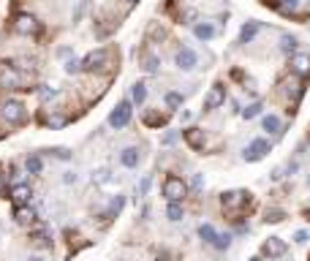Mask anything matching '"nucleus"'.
I'll use <instances>...</instances> for the list:
<instances>
[{
    "mask_svg": "<svg viewBox=\"0 0 310 261\" xmlns=\"http://www.w3.org/2000/svg\"><path fill=\"white\" fill-rule=\"evenodd\" d=\"M0 87L3 90H19L22 87V71L17 63H9V60L0 63Z\"/></svg>",
    "mask_w": 310,
    "mask_h": 261,
    "instance_id": "1",
    "label": "nucleus"
},
{
    "mask_svg": "<svg viewBox=\"0 0 310 261\" xmlns=\"http://www.w3.org/2000/svg\"><path fill=\"white\" fill-rule=\"evenodd\" d=\"M185 193H188V185L182 183L180 177L169 174V177L163 180V196H166V201H182V199H185Z\"/></svg>",
    "mask_w": 310,
    "mask_h": 261,
    "instance_id": "2",
    "label": "nucleus"
},
{
    "mask_svg": "<svg viewBox=\"0 0 310 261\" xmlns=\"http://www.w3.org/2000/svg\"><path fill=\"white\" fill-rule=\"evenodd\" d=\"M38 30H41V22H38L33 14H17L14 17V33H19V36H36Z\"/></svg>",
    "mask_w": 310,
    "mask_h": 261,
    "instance_id": "3",
    "label": "nucleus"
},
{
    "mask_svg": "<svg viewBox=\"0 0 310 261\" xmlns=\"http://www.w3.org/2000/svg\"><path fill=\"white\" fill-rule=\"evenodd\" d=\"M128 123H131V101H120V104L112 109V114H109V125L120 131Z\"/></svg>",
    "mask_w": 310,
    "mask_h": 261,
    "instance_id": "4",
    "label": "nucleus"
},
{
    "mask_svg": "<svg viewBox=\"0 0 310 261\" xmlns=\"http://www.w3.org/2000/svg\"><path fill=\"white\" fill-rule=\"evenodd\" d=\"M0 114H3V120L6 123H11V125H19V123H25V106L19 104V101H6L3 109H0Z\"/></svg>",
    "mask_w": 310,
    "mask_h": 261,
    "instance_id": "5",
    "label": "nucleus"
},
{
    "mask_svg": "<svg viewBox=\"0 0 310 261\" xmlns=\"http://www.w3.org/2000/svg\"><path fill=\"white\" fill-rule=\"evenodd\" d=\"M106 60H109V52L106 49H93L90 54H84L82 71H98V68L106 66Z\"/></svg>",
    "mask_w": 310,
    "mask_h": 261,
    "instance_id": "6",
    "label": "nucleus"
},
{
    "mask_svg": "<svg viewBox=\"0 0 310 261\" xmlns=\"http://www.w3.org/2000/svg\"><path fill=\"white\" fill-rule=\"evenodd\" d=\"M223 104H226V90H223V84H212L210 93L204 96V109H207V112H212V109H218V106H223Z\"/></svg>",
    "mask_w": 310,
    "mask_h": 261,
    "instance_id": "7",
    "label": "nucleus"
},
{
    "mask_svg": "<svg viewBox=\"0 0 310 261\" xmlns=\"http://www.w3.org/2000/svg\"><path fill=\"white\" fill-rule=\"evenodd\" d=\"M267 153H269V141L256 139V141H250V144L245 147V161H248V163H256V161H261Z\"/></svg>",
    "mask_w": 310,
    "mask_h": 261,
    "instance_id": "8",
    "label": "nucleus"
},
{
    "mask_svg": "<svg viewBox=\"0 0 310 261\" xmlns=\"http://www.w3.org/2000/svg\"><path fill=\"white\" fill-rule=\"evenodd\" d=\"M196 66H199V54L193 49H188V46H185V49L177 52V68L180 71H193Z\"/></svg>",
    "mask_w": 310,
    "mask_h": 261,
    "instance_id": "9",
    "label": "nucleus"
},
{
    "mask_svg": "<svg viewBox=\"0 0 310 261\" xmlns=\"http://www.w3.org/2000/svg\"><path fill=\"white\" fill-rule=\"evenodd\" d=\"M261 253L269 256V258H277V256L286 253V242L280 240V237H269V240L264 242V248H261Z\"/></svg>",
    "mask_w": 310,
    "mask_h": 261,
    "instance_id": "10",
    "label": "nucleus"
},
{
    "mask_svg": "<svg viewBox=\"0 0 310 261\" xmlns=\"http://www.w3.org/2000/svg\"><path fill=\"white\" fill-rule=\"evenodd\" d=\"M14 220H17L19 226L36 223V210H33V207H27V204H19V207L14 210Z\"/></svg>",
    "mask_w": 310,
    "mask_h": 261,
    "instance_id": "11",
    "label": "nucleus"
},
{
    "mask_svg": "<svg viewBox=\"0 0 310 261\" xmlns=\"http://www.w3.org/2000/svg\"><path fill=\"white\" fill-rule=\"evenodd\" d=\"M248 191H229V193H223V207H229V210H237L240 204H245L248 201Z\"/></svg>",
    "mask_w": 310,
    "mask_h": 261,
    "instance_id": "12",
    "label": "nucleus"
},
{
    "mask_svg": "<svg viewBox=\"0 0 310 261\" xmlns=\"http://www.w3.org/2000/svg\"><path fill=\"white\" fill-rule=\"evenodd\" d=\"M139 161H142V153H139L136 147H125L123 153H120V163L125 166V169H136Z\"/></svg>",
    "mask_w": 310,
    "mask_h": 261,
    "instance_id": "13",
    "label": "nucleus"
},
{
    "mask_svg": "<svg viewBox=\"0 0 310 261\" xmlns=\"http://www.w3.org/2000/svg\"><path fill=\"white\" fill-rule=\"evenodd\" d=\"M291 71L297 76H307L310 74V54H294L291 57Z\"/></svg>",
    "mask_w": 310,
    "mask_h": 261,
    "instance_id": "14",
    "label": "nucleus"
},
{
    "mask_svg": "<svg viewBox=\"0 0 310 261\" xmlns=\"http://www.w3.org/2000/svg\"><path fill=\"white\" fill-rule=\"evenodd\" d=\"M30 196H33V191H30V185L19 183V185H14V191H11V196H9V199H11V201L19 207V204H27V201H30Z\"/></svg>",
    "mask_w": 310,
    "mask_h": 261,
    "instance_id": "15",
    "label": "nucleus"
},
{
    "mask_svg": "<svg viewBox=\"0 0 310 261\" xmlns=\"http://www.w3.org/2000/svg\"><path fill=\"white\" fill-rule=\"evenodd\" d=\"M185 141L193 150H202L204 147V131H199V128H188L185 131Z\"/></svg>",
    "mask_w": 310,
    "mask_h": 261,
    "instance_id": "16",
    "label": "nucleus"
},
{
    "mask_svg": "<svg viewBox=\"0 0 310 261\" xmlns=\"http://www.w3.org/2000/svg\"><path fill=\"white\" fill-rule=\"evenodd\" d=\"M256 33H259V22H248V25L240 30V44H250L253 38H256Z\"/></svg>",
    "mask_w": 310,
    "mask_h": 261,
    "instance_id": "17",
    "label": "nucleus"
},
{
    "mask_svg": "<svg viewBox=\"0 0 310 261\" xmlns=\"http://www.w3.org/2000/svg\"><path fill=\"white\" fill-rule=\"evenodd\" d=\"M182 215H185V212H182V204L180 201H169V207H166V218H169L172 223H177V220H182Z\"/></svg>",
    "mask_w": 310,
    "mask_h": 261,
    "instance_id": "18",
    "label": "nucleus"
},
{
    "mask_svg": "<svg viewBox=\"0 0 310 261\" xmlns=\"http://www.w3.org/2000/svg\"><path fill=\"white\" fill-rule=\"evenodd\" d=\"M25 169H27L30 174H41V171H44V161H41V155H27Z\"/></svg>",
    "mask_w": 310,
    "mask_h": 261,
    "instance_id": "19",
    "label": "nucleus"
},
{
    "mask_svg": "<svg viewBox=\"0 0 310 261\" xmlns=\"http://www.w3.org/2000/svg\"><path fill=\"white\" fill-rule=\"evenodd\" d=\"M93 183H95V185H106V183H112V171H109L106 166L95 169V171H93Z\"/></svg>",
    "mask_w": 310,
    "mask_h": 261,
    "instance_id": "20",
    "label": "nucleus"
},
{
    "mask_svg": "<svg viewBox=\"0 0 310 261\" xmlns=\"http://www.w3.org/2000/svg\"><path fill=\"white\" fill-rule=\"evenodd\" d=\"M193 33H196V38H202V41H210V38L215 36V27H212L210 22H204V25H196Z\"/></svg>",
    "mask_w": 310,
    "mask_h": 261,
    "instance_id": "21",
    "label": "nucleus"
},
{
    "mask_svg": "<svg viewBox=\"0 0 310 261\" xmlns=\"http://www.w3.org/2000/svg\"><path fill=\"white\" fill-rule=\"evenodd\" d=\"M199 237H202L207 245H212V242H215V237H218V231L210 223H202V226H199Z\"/></svg>",
    "mask_w": 310,
    "mask_h": 261,
    "instance_id": "22",
    "label": "nucleus"
},
{
    "mask_svg": "<svg viewBox=\"0 0 310 261\" xmlns=\"http://www.w3.org/2000/svg\"><path fill=\"white\" fill-rule=\"evenodd\" d=\"M131 98H133V104H145V98H147V87L142 84V82H136L131 87Z\"/></svg>",
    "mask_w": 310,
    "mask_h": 261,
    "instance_id": "23",
    "label": "nucleus"
},
{
    "mask_svg": "<svg viewBox=\"0 0 310 261\" xmlns=\"http://www.w3.org/2000/svg\"><path fill=\"white\" fill-rule=\"evenodd\" d=\"M297 46H299V41H297L294 36H283V38H280V49H283L286 54L297 52Z\"/></svg>",
    "mask_w": 310,
    "mask_h": 261,
    "instance_id": "24",
    "label": "nucleus"
},
{
    "mask_svg": "<svg viewBox=\"0 0 310 261\" xmlns=\"http://www.w3.org/2000/svg\"><path fill=\"white\" fill-rule=\"evenodd\" d=\"M261 125H264V131H269V133H280V120H277L275 114H267Z\"/></svg>",
    "mask_w": 310,
    "mask_h": 261,
    "instance_id": "25",
    "label": "nucleus"
},
{
    "mask_svg": "<svg viewBox=\"0 0 310 261\" xmlns=\"http://www.w3.org/2000/svg\"><path fill=\"white\" fill-rule=\"evenodd\" d=\"M54 96H58V90H54V87H49V84L38 87V98H41V101H52Z\"/></svg>",
    "mask_w": 310,
    "mask_h": 261,
    "instance_id": "26",
    "label": "nucleus"
},
{
    "mask_svg": "<svg viewBox=\"0 0 310 261\" xmlns=\"http://www.w3.org/2000/svg\"><path fill=\"white\" fill-rule=\"evenodd\" d=\"M166 106H169V109H180L182 106V96H180V93H166Z\"/></svg>",
    "mask_w": 310,
    "mask_h": 261,
    "instance_id": "27",
    "label": "nucleus"
},
{
    "mask_svg": "<svg viewBox=\"0 0 310 261\" xmlns=\"http://www.w3.org/2000/svg\"><path fill=\"white\" fill-rule=\"evenodd\" d=\"M229 245H232V237H229V234H218V237H215V242H212V248H218V250H226Z\"/></svg>",
    "mask_w": 310,
    "mask_h": 261,
    "instance_id": "28",
    "label": "nucleus"
},
{
    "mask_svg": "<svg viewBox=\"0 0 310 261\" xmlns=\"http://www.w3.org/2000/svg\"><path fill=\"white\" fill-rule=\"evenodd\" d=\"M123 204H125V199H123V196H120V193H117V196H115V199H112V204H109V215H112V218H115V215H117V212H120V210H123Z\"/></svg>",
    "mask_w": 310,
    "mask_h": 261,
    "instance_id": "29",
    "label": "nucleus"
},
{
    "mask_svg": "<svg viewBox=\"0 0 310 261\" xmlns=\"http://www.w3.org/2000/svg\"><path fill=\"white\" fill-rule=\"evenodd\" d=\"M275 9H280L283 14H289V11H297V9H299V0H283V3H277Z\"/></svg>",
    "mask_w": 310,
    "mask_h": 261,
    "instance_id": "30",
    "label": "nucleus"
},
{
    "mask_svg": "<svg viewBox=\"0 0 310 261\" xmlns=\"http://www.w3.org/2000/svg\"><path fill=\"white\" fill-rule=\"evenodd\" d=\"M82 71V60H76V57H71L66 63V74H79Z\"/></svg>",
    "mask_w": 310,
    "mask_h": 261,
    "instance_id": "31",
    "label": "nucleus"
},
{
    "mask_svg": "<svg viewBox=\"0 0 310 261\" xmlns=\"http://www.w3.org/2000/svg\"><path fill=\"white\" fill-rule=\"evenodd\" d=\"M259 112H261V104H250V106L242 112V117H245V120H253V117H259Z\"/></svg>",
    "mask_w": 310,
    "mask_h": 261,
    "instance_id": "32",
    "label": "nucleus"
},
{
    "mask_svg": "<svg viewBox=\"0 0 310 261\" xmlns=\"http://www.w3.org/2000/svg\"><path fill=\"white\" fill-rule=\"evenodd\" d=\"M49 153L54 158H60V161H71V150H66V147H54V150H49Z\"/></svg>",
    "mask_w": 310,
    "mask_h": 261,
    "instance_id": "33",
    "label": "nucleus"
},
{
    "mask_svg": "<svg viewBox=\"0 0 310 261\" xmlns=\"http://www.w3.org/2000/svg\"><path fill=\"white\" fill-rule=\"evenodd\" d=\"M283 218H286V215H283L280 210H269V212H267V223H280Z\"/></svg>",
    "mask_w": 310,
    "mask_h": 261,
    "instance_id": "34",
    "label": "nucleus"
},
{
    "mask_svg": "<svg viewBox=\"0 0 310 261\" xmlns=\"http://www.w3.org/2000/svg\"><path fill=\"white\" fill-rule=\"evenodd\" d=\"M145 71H150V74H155V71H158V57H155V54H150V57L145 60Z\"/></svg>",
    "mask_w": 310,
    "mask_h": 261,
    "instance_id": "35",
    "label": "nucleus"
},
{
    "mask_svg": "<svg viewBox=\"0 0 310 261\" xmlns=\"http://www.w3.org/2000/svg\"><path fill=\"white\" fill-rule=\"evenodd\" d=\"M150 183H153V177H145V180H142V185H139V196H145V193L150 191Z\"/></svg>",
    "mask_w": 310,
    "mask_h": 261,
    "instance_id": "36",
    "label": "nucleus"
},
{
    "mask_svg": "<svg viewBox=\"0 0 310 261\" xmlns=\"http://www.w3.org/2000/svg\"><path fill=\"white\" fill-rule=\"evenodd\" d=\"M294 242H297V245H305V242H307V231H297V234H294Z\"/></svg>",
    "mask_w": 310,
    "mask_h": 261,
    "instance_id": "37",
    "label": "nucleus"
},
{
    "mask_svg": "<svg viewBox=\"0 0 310 261\" xmlns=\"http://www.w3.org/2000/svg\"><path fill=\"white\" fill-rule=\"evenodd\" d=\"M58 57H71V46H60V49H58Z\"/></svg>",
    "mask_w": 310,
    "mask_h": 261,
    "instance_id": "38",
    "label": "nucleus"
},
{
    "mask_svg": "<svg viewBox=\"0 0 310 261\" xmlns=\"http://www.w3.org/2000/svg\"><path fill=\"white\" fill-rule=\"evenodd\" d=\"M82 11H84V0L76 6V11H74V22H79V17H82Z\"/></svg>",
    "mask_w": 310,
    "mask_h": 261,
    "instance_id": "39",
    "label": "nucleus"
},
{
    "mask_svg": "<svg viewBox=\"0 0 310 261\" xmlns=\"http://www.w3.org/2000/svg\"><path fill=\"white\" fill-rule=\"evenodd\" d=\"M63 183H68V185H71V183H76V174H74V171H66V177H63Z\"/></svg>",
    "mask_w": 310,
    "mask_h": 261,
    "instance_id": "40",
    "label": "nucleus"
},
{
    "mask_svg": "<svg viewBox=\"0 0 310 261\" xmlns=\"http://www.w3.org/2000/svg\"><path fill=\"white\" fill-rule=\"evenodd\" d=\"M202 185H204V177H202V174H196V177H193V188L199 191V188H202Z\"/></svg>",
    "mask_w": 310,
    "mask_h": 261,
    "instance_id": "41",
    "label": "nucleus"
},
{
    "mask_svg": "<svg viewBox=\"0 0 310 261\" xmlns=\"http://www.w3.org/2000/svg\"><path fill=\"white\" fill-rule=\"evenodd\" d=\"M174 139H177V133H166V136H163V144H172Z\"/></svg>",
    "mask_w": 310,
    "mask_h": 261,
    "instance_id": "42",
    "label": "nucleus"
},
{
    "mask_svg": "<svg viewBox=\"0 0 310 261\" xmlns=\"http://www.w3.org/2000/svg\"><path fill=\"white\" fill-rule=\"evenodd\" d=\"M125 3H128V6H136V3H139V0H125Z\"/></svg>",
    "mask_w": 310,
    "mask_h": 261,
    "instance_id": "43",
    "label": "nucleus"
},
{
    "mask_svg": "<svg viewBox=\"0 0 310 261\" xmlns=\"http://www.w3.org/2000/svg\"><path fill=\"white\" fill-rule=\"evenodd\" d=\"M0 193H3V174H0Z\"/></svg>",
    "mask_w": 310,
    "mask_h": 261,
    "instance_id": "44",
    "label": "nucleus"
},
{
    "mask_svg": "<svg viewBox=\"0 0 310 261\" xmlns=\"http://www.w3.org/2000/svg\"><path fill=\"white\" fill-rule=\"evenodd\" d=\"M30 261H44V258H38V256H33V258H30Z\"/></svg>",
    "mask_w": 310,
    "mask_h": 261,
    "instance_id": "45",
    "label": "nucleus"
},
{
    "mask_svg": "<svg viewBox=\"0 0 310 261\" xmlns=\"http://www.w3.org/2000/svg\"><path fill=\"white\" fill-rule=\"evenodd\" d=\"M250 261H261V258H250Z\"/></svg>",
    "mask_w": 310,
    "mask_h": 261,
    "instance_id": "46",
    "label": "nucleus"
},
{
    "mask_svg": "<svg viewBox=\"0 0 310 261\" xmlns=\"http://www.w3.org/2000/svg\"><path fill=\"white\" fill-rule=\"evenodd\" d=\"M307 185H310V177H307Z\"/></svg>",
    "mask_w": 310,
    "mask_h": 261,
    "instance_id": "47",
    "label": "nucleus"
}]
</instances>
